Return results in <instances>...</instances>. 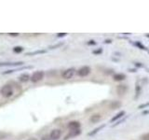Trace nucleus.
Returning <instances> with one entry per match:
<instances>
[{"mask_svg": "<svg viewBox=\"0 0 149 140\" xmlns=\"http://www.w3.org/2000/svg\"><path fill=\"white\" fill-rule=\"evenodd\" d=\"M22 50H23V48L21 46H16L13 48V51L15 53H21V52H22Z\"/></svg>", "mask_w": 149, "mask_h": 140, "instance_id": "15", "label": "nucleus"}, {"mask_svg": "<svg viewBox=\"0 0 149 140\" xmlns=\"http://www.w3.org/2000/svg\"><path fill=\"white\" fill-rule=\"evenodd\" d=\"M19 80H20L21 82H27L31 80V77L29 74L27 73H22L20 77H19Z\"/></svg>", "mask_w": 149, "mask_h": 140, "instance_id": "9", "label": "nucleus"}, {"mask_svg": "<svg viewBox=\"0 0 149 140\" xmlns=\"http://www.w3.org/2000/svg\"><path fill=\"white\" fill-rule=\"evenodd\" d=\"M61 134H62V132H61L60 129H53L49 134V136L52 140H58L61 137Z\"/></svg>", "mask_w": 149, "mask_h": 140, "instance_id": "6", "label": "nucleus"}, {"mask_svg": "<svg viewBox=\"0 0 149 140\" xmlns=\"http://www.w3.org/2000/svg\"><path fill=\"white\" fill-rule=\"evenodd\" d=\"M9 36H17L19 34H17V33H15V34H14V33H10V34H8Z\"/></svg>", "mask_w": 149, "mask_h": 140, "instance_id": "22", "label": "nucleus"}, {"mask_svg": "<svg viewBox=\"0 0 149 140\" xmlns=\"http://www.w3.org/2000/svg\"><path fill=\"white\" fill-rule=\"evenodd\" d=\"M125 115V111H120V112H118V114H116L115 117H113V118L111 119V123H114V121H116V120H118V119H120V118H122V117Z\"/></svg>", "mask_w": 149, "mask_h": 140, "instance_id": "13", "label": "nucleus"}, {"mask_svg": "<svg viewBox=\"0 0 149 140\" xmlns=\"http://www.w3.org/2000/svg\"><path fill=\"white\" fill-rule=\"evenodd\" d=\"M0 92H1V95L3 97L9 98L13 94V89L10 85H4L0 90Z\"/></svg>", "mask_w": 149, "mask_h": 140, "instance_id": "1", "label": "nucleus"}, {"mask_svg": "<svg viewBox=\"0 0 149 140\" xmlns=\"http://www.w3.org/2000/svg\"><path fill=\"white\" fill-rule=\"evenodd\" d=\"M104 127H105V124H102L101 126H99V127L95 128L94 130L92 131V132L88 133V135H90V136H91H91H92V135H95L98 132H100V131H101L102 128H104Z\"/></svg>", "mask_w": 149, "mask_h": 140, "instance_id": "12", "label": "nucleus"}, {"mask_svg": "<svg viewBox=\"0 0 149 140\" xmlns=\"http://www.w3.org/2000/svg\"><path fill=\"white\" fill-rule=\"evenodd\" d=\"M88 45H95V42L93 40H91V42H88Z\"/></svg>", "mask_w": 149, "mask_h": 140, "instance_id": "24", "label": "nucleus"}, {"mask_svg": "<svg viewBox=\"0 0 149 140\" xmlns=\"http://www.w3.org/2000/svg\"><path fill=\"white\" fill-rule=\"evenodd\" d=\"M74 73H76V69L74 68H68L66 70H64L63 73V78L64 79H70L74 77Z\"/></svg>", "mask_w": 149, "mask_h": 140, "instance_id": "4", "label": "nucleus"}, {"mask_svg": "<svg viewBox=\"0 0 149 140\" xmlns=\"http://www.w3.org/2000/svg\"><path fill=\"white\" fill-rule=\"evenodd\" d=\"M63 42L62 43H58V44H56V45H53V46H49V49H56V48H59V47L61 46H63Z\"/></svg>", "mask_w": 149, "mask_h": 140, "instance_id": "16", "label": "nucleus"}, {"mask_svg": "<svg viewBox=\"0 0 149 140\" xmlns=\"http://www.w3.org/2000/svg\"><path fill=\"white\" fill-rule=\"evenodd\" d=\"M46 50H35L33 52H27L26 55H36V54H40V53H45Z\"/></svg>", "mask_w": 149, "mask_h": 140, "instance_id": "14", "label": "nucleus"}, {"mask_svg": "<svg viewBox=\"0 0 149 140\" xmlns=\"http://www.w3.org/2000/svg\"><path fill=\"white\" fill-rule=\"evenodd\" d=\"M24 63L23 62H7V63H0V66H19Z\"/></svg>", "mask_w": 149, "mask_h": 140, "instance_id": "7", "label": "nucleus"}, {"mask_svg": "<svg viewBox=\"0 0 149 140\" xmlns=\"http://www.w3.org/2000/svg\"><path fill=\"white\" fill-rule=\"evenodd\" d=\"M101 119H102V117H101L100 114H94V115H92L91 117L90 120L91 121V123H98V121H100Z\"/></svg>", "mask_w": 149, "mask_h": 140, "instance_id": "11", "label": "nucleus"}, {"mask_svg": "<svg viewBox=\"0 0 149 140\" xmlns=\"http://www.w3.org/2000/svg\"><path fill=\"white\" fill-rule=\"evenodd\" d=\"M28 140H37L36 138H35V137H31V138H29Z\"/></svg>", "mask_w": 149, "mask_h": 140, "instance_id": "25", "label": "nucleus"}, {"mask_svg": "<svg viewBox=\"0 0 149 140\" xmlns=\"http://www.w3.org/2000/svg\"><path fill=\"white\" fill-rule=\"evenodd\" d=\"M102 49H99V50H93V53L94 54H98V53H102Z\"/></svg>", "mask_w": 149, "mask_h": 140, "instance_id": "21", "label": "nucleus"}, {"mask_svg": "<svg viewBox=\"0 0 149 140\" xmlns=\"http://www.w3.org/2000/svg\"><path fill=\"white\" fill-rule=\"evenodd\" d=\"M67 126L70 130H77L80 128V123L77 120H73V121H70Z\"/></svg>", "mask_w": 149, "mask_h": 140, "instance_id": "8", "label": "nucleus"}, {"mask_svg": "<svg viewBox=\"0 0 149 140\" xmlns=\"http://www.w3.org/2000/svg\"><path fill=\"white\" fill-rule=\"evenodd\" d=\"M142 140H149V134H146L142 136Z\"/></svg>", "mask_w": 149, "mask_h": 140, "instance_id": "20", "label": "nucleus"}, {"mask_svg": "<svg viewBox=\"0 0 149 140\" xmlns=\"http://www.w3.org/2000/svg\"><path fill=\"white\" fill-rule=\"evenodd\" d=\"M44 78V72L41 71V70H39V71H36L33 73V75L31 76V81L32 82H38L40 80H42Z\"/></svg>", "mask_w": 149, "mask_h": 140, "instance_id": "2", "label": "nucleus"}, {"mask_svg": "<svg viewBox=\"0 0 149 140\" xmlns=\"http://www.w3.org/2000/svg\"><path fill=\"white\" fill-rule=\"evenodd\" d=\"M41 140H52V139L50 138V136H49V135L46 134V135H43V136H42Z\"/></svg>", "mask_w": 149, "mask_h": 140, "instance_id": "18", "label": "nucleus"}, {"mask_svg": "<svg viewBox=\"0 0 149 140\" xmlns=\"http://www.w3.org/2000/svg\"><path fill=\"white\" fill-rule=\"evenodd\" d=\"M81 134V131L80 129H77V130H71L70 132L68 133V134L65 135L64 140H68L70 138H73V137H76L77 135H79Z\"/></svg>", "mask_w": 149, "mask_h": 140, "instance_id": "5", "label": "nucleus"}, {"mask_svg": "<svg viewBox=\"0 0 149 140\" xmlns=\"http://www.w3.org/2000/svg\"><path fill=\"white\" fill-rule=\"evenodd\" d=\"M149 106V103H146V104H143V105H140V106H138V108L142 109V108H144V107H146V106Z\"/></svg>", "mask_w": 149, "mask_h": 140, "instance_id": "19", "label": "nucleus"}, {"mask_svg": "<svg viewBox=\"0 0 149 140\" xmlns=\"http://www.w3.org/2000/svg\"><path fill=\"white\" fill-rule=\"evenodd\" d=\"M90 73H91V68L87 66V65H84V66L80 67L77 70V75L79 77H87Z\"/></svg>", "mask_w": 149, "mask_h": 140, "instance_id": "3", "label": "nucleus"}, {"mask_svg": "<svg viewBox=\"0 0 149 140\" xmlns=\"http://www.w3.org/2000/svg\"><path fill=\"white\" fill-rule=\"evenodd\" d=\"M135 45H136V46H138L139 48L141 49V50H146V47H144V46H143V45H142L141 43H140V42H136V43H135Z\"/></svg>", "mask_w": 149, "mask_h": 140, "instance_id": "17", "label": "nucleus"}, {"mask_svg": "<svg viewBox=\"0 0 149 140\" xmlns=\"http://www.w3.org/2000/svg\"><path fill=\"white\" fill-rule=\"evenodd\" d=\"M147 36H149V35H147Z\"/></svg>", "mask_w": 149, "mask_h": 140, "instance_id": "26", "label": "nucleus"}, {"mask_svg": "<svg viewBox=\"0 0 149 140\" xmlns=\"http://www.w3.org/2000/svg\"><path fill=\"white\" fill-rule=\"evenodd\" d=\"M125 78H126V75H125V74L118 73V74L114 75V80H116V81H121V80H124Z\"/></svg>", "mask_w": 149, "mask_h": 140, "instance_id": "10", "label": "nucleus"}, {"mask_svg": "<svg viewBox=\"0 0 149 140\" xmlns=\"http://www.w3.org/2000/svg\"><path fill=\"white\" fill-rule=\"evenodd\" d=\"M66 36V33H62V34H59L58 36L61 37V36Z\"/></svg>", "mask_w": 149, "mask_h": 140, "instance_id": "23", "label": "nucleus"}]
</instances>
